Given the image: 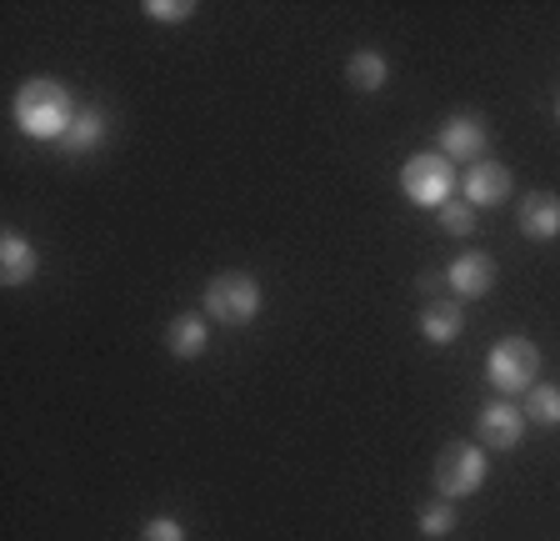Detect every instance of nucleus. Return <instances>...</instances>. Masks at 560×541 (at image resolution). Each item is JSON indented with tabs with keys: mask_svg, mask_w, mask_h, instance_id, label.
Segmentation results:
<instances>
[{
	"mask_svg": "<svg viewBox=\"0 0 560 541\" xmlns=\"http://www.w3.org/2000/svg\"><path fill=\"white\" fill-rule=\"evenodd\" d=\"M445 286H451L460 301H476V296H486L490 286H495V261H490L486 251H466V256L451 261V270H445Z\"/></svg>",
	"mask_w": 560,
	"mask_h": 541,
	"instance_id": "9",
	"label": "nucleus"
},
{
	"mask_svg": "<svg viewBox=\"0 0 560 541\" xmlns=\"http://www.w3.org/2000/svg\"><path fill=\"white\" fill-rule=\"evenodd\" d=\"M385 76H390V71H385V56H381V50H355V56L346 60V81L355 85V91H365V95L381 91Z\"/></svg>",
	"mask_w": 560,
	"mask_h": 541,
	"instance_id": "14",
	"label": "nucleus"
},
{
	"mask_svg": "<svg viewBox=\"0 0 560 541\" xmlns=\"http://www.w3.org/2000/svg\"><path fill=\"white\" fill-rule=\"evenodd\" d=\"M556 120H560V101H556Z\"/></svg>",
	"mask_w": 560,
	"mask_h": 541,
	"instance_id": "21",
	"label": "nucleus"
},
{
	"mask_svg": "<svg viewBox=\"0 0 560 541\" xmlns=\"http://www.w3.org/2000/svg\"><path fill=\"white\" fill-rule=\"evenodd\" d=\"M476 431H480V447L486 451H511L525 436V412L511 396H501V401H490V406H480Z\"/></svg>",
	"mask_w": 560,
	"mask_h": 541,
	"instance_id": "7",
	"label": "nucleus"
},
{
	"mask_svg": "<svg viewBox=\"0 0 560 541\" xmlns=\"http://www.w3.org/2000/svg\"><path fill=\"white\" fill-rule=\"evenodd\" d=\"M420 531H425V537H451V531H455L451 502H431V506H425V511H420Z\"/></svg>",
	"mask_w": 560,
	"mask_h": 541,
	"instance_id": "19",
	"label": "nucleus"
},
{
	"mask_svg": "<svg viewBox=\"0 0 560 541\" xmlns=\"http://www.w3.org/2000/svg\"><path fill=\"white\" fill-rule=\"evenodd\" d=\"M521 235H530V241H556L560 235V196L556 191H525Z\"/></svg>",
	"mask_w": 560,
	"mask_h": 541,
	"instance_id": "10",
	"label": "nucleus"
},
{
	"mask_svg": "<svg viewBox=\"0 0 560 541\" xmlns=\"http://www.w3.org/2000/svg\"><path fill=\"white\" fill-rule=\"evenodd\" d=\"M105 141V111L101 106H85L81 116H75V126L66 130V151H95V146Z\"/></svg>",
	"mask_w": 560,
	"mask_h": 541,
	"instance_id": "15",
	"label": "nucleus"
},
{
	"mask_svg": "<svg viewBox=\"0 0 560 541\" xmlns=\"http://www.w3.org/2000/svg\"><path fill=\"white\" fill-rule=\"evenodd\" d=\"M435 221L445 226V235H470L476 231V206H470L466 196H451L441 211H435Z\"/></svg>",
	"mask_w": 560,
	"mask_h": 541,
	"instance_id": "17",
	"label": "nucleus"
},
{
	"mask_svg": "<svg viewBox=\"0 0 560 541\" xmlns=\"http://www.w3.org/2000/svg\"><path fill=\"white\" fill-rule=\"evenodd\" d=\"M145 15L161 25H180L196 15V0H145Z\"/></svg>",
	"mask_w": 560,
	"mask_h": 541,
	"instance_id": "18",
	"label": "nucleus"
},
{
	"mask_svg": "<svg viewBox=\"0 0 560 541\" xmlns=\"http://www.w3.org/2000/svg\"><path fill=\"white\" fill-rule=\"evenodd\" d=\"M511 186H515V176H511V165H501V161H476L460 176V196L470 200V206H501L505 196H511Z\"/></svg>",
	"mask_w": 560,
	"mask_h": 541,
	"instance_id": "8",
	"label": "nucleus"
},
{
	"mask_svg": "<svg viewBox=\"0 0 560 541\" xmlns=\"http://www.w3.org/2000/svg\"><path fill=\"white\" fill-rule=\"evenodd\" d=\"M11 111H15V126H21L25 136H35V141H66V130L75 126V116H81L70 85L50 81V76L25 81L21 91H15Z\"/></svg>",
	"mask_w": 560,
	"mask_h": 541,
	"instance_id": "1",
	"label": "nucleus"
},
{
	"mask_svg": "<svg viewBox=\"0 0 560 541\" xmlns=\"http://www.w3.org/2000/svg\"><path fill=\"white\" fill-rule=\"evenodd\" d=\"M525 422L536 426H560V387H546V381H536V387L525 391Z\"/></svg>",
	"mask_w": 560,
	"mask_h": 541,
	"instance_id": "16",
	"label": "nucleus"
},
{
	"mask_svg": "<svg viewBox=\"0 0 560 541\" xmlns=\"http://www.w3.org/2000/svg\"><path fill=\"white\" fill-rule=\"evenodd\" d=\"M35 270H40V251L31 246V235L0 231V281H5V286H25Z\"/></svg>",
	"mask_w": 560,
	"mask_h": 541,
	"instance_id": "11",
	"label": "nucleus"
},
{
	"mask_svg": "<svg viewBox=\"0 0 560 541\" xmlns=\"http://www.w3.org/2000/svg\"><path fill=\"white\" fill-rule=\"evenodd\" d=\"M486 146H490V130L480 116H470V111H460V116H451L441 126V156L445 161H486Z\"/></svg>",
	"mask_w": 560,
	"mask_h": 541,
	"instance_id": "6",
	"label": "nucleus"
},
{
	"mask_svg": "<svg viewBox=\"0 0 560 541\" xmlns=\"http://www.w3.org/2000/svg\"><path fill=\"white\" fill-rule=\"evenodd\" d=\"M455 186H460V176H455V161H445L441 151L410 156L406 171H400V191H406L416 206H431V211H441L445 200L455 196Z\"/></svg>",
	"mask_w": 560,
	"mask_h": 541,
	"instance_id": "4",
	"label": "nucleus"
},
{
	"mask_svg": "<svg viewBox=\"0 0 560 541\" xmlns=\"http://www.w3.org/2000/svg\"><path fill=\"white\" fill-rule=\"evenodd\" d=\"M140 541H186V527L175 517H151L145 531H140Z\"/></svg>",
	"mask_w": 560,
	"mask_h": 541,
	"instance_id": "20",
	"label": "nucleus"
},
{
	"mask_svg": "<svg viewBox=\"0 0 560 541\" xmlns=\"http://www.w3.org/2000/svg\"><path fill=\"white\" fill-rule=\"evenodd\" d=\"M460 331H466L460 301H431V307L420 311V336H425L431 346H451Z\"/></svg>",
	"mask_w": 560,
	"mask_h": 541,
	"instance_id": "13",
	"label": "nucleus"
},
{
	"mask_svg": "<svg viewBox=\"0 0 560 541\" xmlns=\"http://www.w3.org/2000/svg\"><path fill=\"white\" fill-rule=\"evenodd\" d=\"M486 447H476V441H451V447L435 457V492H441V502H460V496H476L480 486H486Z\"/></svg>",
	"mask_w": 560,
	"mask_h": 541,
	"instance_id": "2",
	"label": "nucleus"
},
{
	"mask_svg": "<svg viewBox=\"0 0 560 541\" xmlns=\"http://www.w3.org/2000/svg\"><path fill=\"white\" fill-rule=\"evenodd\" d=\"M206 346H210V331H206V316H200V311H180V316L165 326V352L180 356V361L206 356Z\"/></svg>",
	"mask_w": 560,
	"mask_h": 541,
	"instance_id": "12",
	"label": "nucleus"
},
{
	"mask_svg": "<svg viewBox=\"0 0 560 541\" xmlns=\"http://www.w3.org/2000/svg\"><path fill=\"white\" fill-rule=\"evenodd\" d=\"M256 311H260L256 276H245V270H221V276L206 286V316L210 321H221V326H245V321H256Z\"/></svg>",
	"mask_w": 560,
	"mask_h": 541,
	"instance_id": "5",
	"label": "nucleus"
},
{
	"mask_svg": "<svg viewBox=\"0 0 560 541\" xmlns=\"http://www.w3.org/2000/svg\"><path fill=\"white\" fill-rule=\"evenodd\" d=\"M536 371H540V352H536V342H525V336H505V342H495L486 356V377L501 396L530 391L536 387Z\"/></svg>",
	"mask_w": 560,
	"mask_h": 541,
	"instance_id": "3",
	"label": "nucleus"
}]
</instances>
